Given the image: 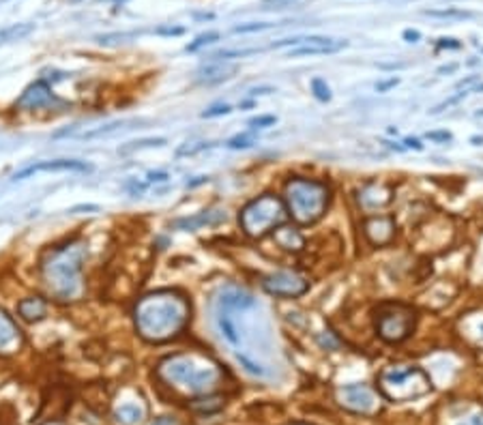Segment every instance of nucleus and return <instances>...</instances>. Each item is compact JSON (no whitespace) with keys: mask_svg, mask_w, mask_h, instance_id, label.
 I'll use <instances>...</instances> for the list:
<instances>
[{"mask_svg":"<svg viewBox=\"0 0 483 425\" xmlns=\"http://www.w3.org/2000/svg\"><path fill=\"white\" fill-rule=\"evenodd\" d=\"M189 311L192 309L183 294L174 290H157L136 303L133 320L140 337L151 344H163L187 327Z\"/></svg>","mask_w":483,"mask_h":425,"instance_id":"obj_1","label":"nucleus"},{"mask_svg":"<svg viewBox=\"0 0 483 425\" xmlns=\"http://www.w3.org/2000/svg\"><path fill=\"white\" fill-rule=\"evenodd\" d=\"M84 260H86V243L84 241H67L62 245L48 249L41 258V279L46 288L58 301H77L84 296Z\"/></svg>","mask_w":483,"mask_h":425,"instance_id":"obj_2","label":"nucleus"},{"mask_svg":"<svg viewBox=\"0 0 483 425\" xmlns=\"http://www.w3.org/2000/svg\"><path fill=\"white\" fill-rule=\"evenodd\" d=\"M159 376L167 385L189 393H211L221 383V370L217 363L202 354H174L159 365Z\"/></svg>","mask_w":483,"mask_h":425,"instance_id":"obj_3","label":"nucleus"},{"mask_svg":"<svg viewBox=\"0 0 483 425\" xmlns=\"http://www.w3.org/2000/svg\"><path fill=\"white\" fill-rule=\"evenodd\" d=\"M284 194H286L288 215L295 221L303 223V226L318 221L324 215V210H327L329 198H331L327 183L316 181V178H301V176L290 178L286 183Z\"/></svg>","mask_w":483,"mask_h":425,"instance_id":"obj_4","label":"nucleus"},{"mask_svg":"<svg viewBox=\"0 0 483 425\" xmlns=\"http://www.w3.org/2000/svg\"><path fill=\"white\" fill-rule=\"evenodd\" d=\"M286 217H288V208L284 204V200L273 196V194H264L260 198L251 200V202L241 210L239 223L247 237L262 239L266 232L282 226Z\"/></svg>","mask_w":483,"mask_h":425,"instance_id":"obj_5","label":"nucleus"},{"mask_svg":"<svg viewBox=\"0 0 483 425\" xmlns=\"http://www.w3.org/2000/svg\"><path fill=\"white\" fill-rule=\"evenodd\" d=\"M432 389L430 378L419 367H389L380 374V391L395 401H406L412 397H421Z\"/></svg>","mask_w":483,"mask_h":425,"instance_id":"obj_6","label":"nucleus"},{"mask_svg":"<svg viewBox=\"0 0 483 425\" xmlns=\"http://www.w3.org/2000/svg\"><path fill=\"white\" fill-rule=\"evenodd\" d=\"M414 329V311L404 305H389L376 316V331L385 342H402Z\"/></svg>","mask_w":483,"mask_h":425,"instance_id":"obj_7","label":"nucleus"},{"mask_svg":"<svg viewBox=\"0 0 483 425\" xmlns=\"http://www.w3.org/2000/svg\"><path fill=\"white\" fill-rule=\"evenodd\" d=\"M262 288L273 296H286L295 299L305 294L309 290V282L297 271H275L271 275L262 277Z\"/></svg>","mask_w":483,"mask_h":425,"instance_id":"obj_8","label":"nucleus"},{"mask_svg":"<svg viewBox=\"0 0 483 425\" xmlns=\"http://www.w3.org/2000/svg\"><path fill=\"white\" fill-rule=\"evenodd\" d=\"M338 401L346 410L359 415H372L380 408L376 391L367 385H346L338 389Z\"/></svg>","mask_w":483,"mask_h":425,"instance_id":"obj_9","label":"nucleus"},{"mask_svg":"<svg viewBox=\"0 0 483 425\" xmlns=\"http://www.w3.org/2000/svg\"><path fill=\"white\" fill-rule=\"evenodd\" d=\"M37 172H93V165L77 159H54V161H39L32 163L24 170L13 174V181H24V178L37 174Z\"/></svg>","mask_w":483,"mask_h":425,"instance_id":"obj_10","label":"nucleus"},{"mask_svg":"<svg viewBox=\"0 0 483 425\" xmlns=\"http://www.w3.org/2000/svg\"><path fill=\"white\" fill-rule=\"evenodd\" d=\"M52 103H56V97L52 93L50 84L39 80L35 84H30L26 91L19 95V99L15 101V108L24 110V112H35V110H41V108H50Z\"/></svg>","mask_w":483,"mask_h":425,"instance_id":"obj_11","label":"nucleus"},{"mask_svg":"<svg viewBox=\"0 0 483 425\" xmlns=\"http://www.w3.org/2000/svg\"><path fill=\"white\" fill-rule=\"evenodd\" d=\"M348 46L344 39H331V37H303V43L288 52L290 58L299 56H318V54H335Z\"/></svg>","mask_w":483,"mask_h":425,"instance_id":"obj_12","label":"nucleus"},{"mask_svg":"<svg viewBox=\"0 0 483 425\" xmlns=\"http://www.w3.org/2000/svg\"><path fill=\"white\" fill-rule=\"evenodd\" d=\"M363 232L372 245H389L395 237V219L389 215H372L365 219Z\"/></svg>","mask_w":483,"mask_h":425,"instance_id":"obj_13","label":"nucleus"},{"mask_svg":"<svg viewBox=\"0 0 483 425\" xmlns=\"http://www.w3.org/2000/svg\"><path fill=\"white\" fill-rule=\"evenodd\" d=\"M22 346H24V335H22L17 322L5 309H0V356L15 354Z\"/></svg>","mask_w":483,"mask_h":425,"instance_id":"obj_14","label":"nucleus"},{"mask_svg":"<svg viewBox=\"0 0 483 425\" xmlns=\"http://www.w3.org/2000/svg\"><path fill=\"white\" fill-rule=\"evenodd\" d=\"M217 309H228V311H247L258 305V301L247 292L243 288H237V286H230V288H223L219 292V299L215 301Z\"/></svg>","mask_w":483,"mask_h":425,"instance_id":"obj_15","label":"nucleus"},{"mask_svg":"<svg viewBox=\"0 0 483 425\" xmlns=\"http://www.w3.org/2000/svg\"><path fill=\"white\" fill-rule=\"evenodd\" d=\"M228 215L226 210H202L198 215H192V217H181V219H174L170 226L176 228V230H185V232H194L202 226H217V223L226 221Z\"/></svg>","mask_w":483,"mask_h":425,"instance_id":"obj_16","label":"nucleus"},{"mask_svg":"<svg viewBox=\"0 0 483 425\" xmlns=\"http://www.w3.org/2000/svg\"><path fill=\"white\" fill-rule=\"evenodd\" d=\"M391 200H393L391 187L380 185V183H369L359 192V202H361V206L367 208V210L383 208L391 202Z\"/></svg>","mask_w":483,"mask_h":425,"instance_id":"obj_17","label":"nucleus"},{"mask_svg":"<svg viewBox=\"0 0 483 425\" xmlns=\"http://www.w3.org/2000/svg\"><path fill=\"white\" fill-rule=\"evenodd\" d=\"M232 73H237V65H232L228 60H208L196 73V80L200 84H219L223 80H228V77H232Z\"/></svg>","mask_w":483,"mask_h":425,"instance_id":"obj_18","label":"nucleus"},{"mask_svg":"<svg viewBox=\"0 0 483 425\" xmlns=\"http://www.w3.org/2000/svg\"><path fill=\"white\" fill-rule=\"evenodd\" d=\"M46 311H48V303H46V299H41V296H26L17 303V314L26 322L43 320L46 318Z\"/></svg>","mask_w":483,"mask_h":425,"instance_id":"obj_19","label":"nucleus"},{"mask_svg":"<svg viewBox=\"0 0 483 425\" xmlns=\"http://www.w3.org/2000/svg\"><path fill=\"white\" fill-rule=\"evenodd\" d=\"M275 243L286 251H299L303 245H305V239L297 228L290 226H277L275 230Z\"/></svg>","mask_w":483,"mask_h":425,"instance_id":"obj_20","label":"nucleus"},{"mask_svg":"<svg viewBox=\"0 0 483 425\" xmlns=\"http://www.w3.org/2000/svg\"><path fill=\"white\" fill-rule=\"evenodd\" d=\"M215 322H217L221 335L228 339V344L234 346V348H239V346H241V335H239L237 324H234V320H232V316H230V311H228V309H217Z\"/></svg>","mask_w":483,"mask_h":425,"instance_id":"obj_21","label":"nucleus"},{"mask_svg":"<svg viewBox=\"0 0 483 425\" xmlns=\"http://www.w3.org/2000/svg\"><path fill=\"white\" fill-rule=\"evenodd\" d=\"M125 125H129L127 120H118V122H110V125H103V127H97V129H91L82 133V140H95V138H103V136H110V133H116L120 129H125Z\"/></svg>","mask_w":483,"mask_h":425,"instance_id":"obj_22","label":"nucleus"},{"mask_svg":"<svg viewBox=\"0 0 483 425\" xmlns=\"http://www.w3.org/2000/svg\"><path fill=\"white\" fill-rule=\"evenodd\" d=\"M423 15L438 17V19H464V17H473L470 11H462V9H430V11H423Z\"/></svg>","mask_w":483,"mask_h":425,"instance_id":"obj_23","label":"nucleus"},{"mask_svg":"<svg viewBox=\"0 0 483 425\" xmlns=\"http://www.w3.org/2000/svg\"><path fill=\"white\" fill-rule=\"evenodd\" d=\"M140 419H142V410L138 406L127 404V406H120L116 410V421L122 423V425H133V423H138Z\"/></svg>","mask_w":483,"mask_h":425,"instance_id":"obj_24","label":"nucleus"},{"mask_svg":"<svg viewBox=\"0 0 483 425\" xmlns=\"http://www.w3.org/2000/svg\"><path fill=\"white\" fill-rule=\"evenodd\" d=\"M165 140L163 138H149V140H138V142H129L127 146H120L118 153L120 155H127V153H133V151H142V148H153V146H163Z\"/></svg>","mask_w":483,"mask_h":425,"instance_id":"obj_25","label":"nucleus"},{"mask_svg":"<svg viewBox=\"0 0 483 425\" xmlns=\"http://www.w3.org/2000/svg\"><path fill=\"white\" fill-rule=\"evenodd\" d=\"M256 144V136L251 131H247V133H239V136H234L226 142V146L232 148V151H245V148H251Z\"/></svg>","mask_w":483,"mask_h":425,"instance_id":"obj_26","label":"nucleus"},{"mask_svg":"<svg viewBox=\"0 0 483 425\" xmlns=\"http://www.w3.org/2000/svg\"><path fill=\"white\" fill-rule=\"evenodd\" d=\"M258 48H245V50H219L211 56V60H230V58H243V56L258 54Z\"/></svg>","mask_w":483,"mask_h":425,"instance_id":"obj_27","label":"nucleus"},{"mask_svg":"<svg viewBox=\"0 0 483 425\" xmlns=\"http://www.w3.org/2000/svg\"><path fill=\"white\" fill-rule=\"evenodd\" d=\"M311 93L318 101H331V88L322 77H313L311 80Z\"/></svg>","mask_w":483,"mask_h":425,"instance_id":"obj_28","label":"nucleus"},{"mask_svg":"<svg viewBox=\"0 0 483 425\" xmlns=\"http://www.w3.org/2000/svg\"><path fill=\"white\" fill-rule=\"evenodd\" d=\"M273 26H275V24H271V22H249V24H239V26H234V32L247 35V32H260V30L273 28Z\"/></svg>","mask_w":483,"mask_h":425,"instance_id":"obj_29","label":"nucleus"},{"mask_svg":"<svg viewBox=\"0 0 483 425\" xmlns=\"http://www.w3.org/2000/svg\"><path fill=\"white\" fill-rule=\"evenodd\" d=\"M217 39H219V32H206V35H200L194 43H189L187 46V52H198L200 48H204V46H208V43L217 41Z\"/></svg>","mask_w":483,"mask_h":425,"instance_id":"obj_30","label":"nucleus"},{"mask_svg":"<svg viewBox=\"0 0 483 425\" xmlns=\"http://www.w3.org/2000/svg\"><path fill=\"white\" fill-rule=\"evenodd\" d=\"M237 359H239V363L245 367V372H249V374H254V376H264V374H266V372L262 370L260 365H258V363H254V361H249L245 354L237 352Z\"/></svg>","mask_w":483,"mask_h":425,"instance_id":"obj_31","label":"nucleus"},{"mask_svg":"<svg viewBox=\"0 0 483 425\" xmlns=\"http://www.w3.org/2000/svg\"><path fill=\"white\" fill-rule=\"evenodd\" d=\"M230 112H232V108H230L228 103H219V105H213V108H208V110L202 112V118H217V116H226V114H230Z\"/></svg>","mask_w":483,"mask_h":425,"instance_id":"obj_32","label":"nucleus"},{"mask_svg":"<svg viewBox=\"0 0 483 425\" xmlns=\"http://www.w3.org/2000/svg\"><path fill=\"white\" fill-rule=\"evenodd\" d=\"M275 125V116L271 114H264V116H256L249 120V127L251 129H266V127H273Z\"/></svg>","mask_w":483,"mask_h":425,"instance_id":"obj_33","label":"nucleus"},{"mask_svg":"<svg viewBox=\"0 0 483 425\" xmlns=\"http://www.w3.org/2000/svg\"><path fill=\"white\" fill-rule=\"evenodd\" d=\"M30 32V26H13V28H9L5 32H0V39H19V37H24Z\"/></svg>","mask_w":483,"mask_h":425,"instance_id":"obj_34","label":"nucleus"},{"mask_svg":"<svg viewBox=\"0 0 483 425\" xmlns=\"http://www.w3.org/2000/svg\"><path fill=\"white\" fill-rule=\"evenodd\" d=\"M318 344L322 346L324 350H335L340 346V342L333 337V333H322V335H318Z\"/></svg>","mask_w":483,"mask_h":425,"instance_id":"obj_35","label":"nucleus"},{"mask_svg":"<svg viewBox=\"0 0 483 425\" xmlns=\"http://www.w3.org/2000/svg\"><path fill=\"white\" fill-rule=\"evenodd\" d=\"M213 146V144L211 142H198L196 144V146H183V148H178V157H181V155H196V153H200V151H204V148H211Z\"/></svg>","mask_w":483,"mask_h":425,"instance_id":"obj_36","label":"nucleus"},{"mask_svg":"<svg viewBox=\"0 0 483 425\" xmlns=\"http://www.w3.org/2000/svg\"><path fill=\"white\" fill-rule=\"evenodd\" d=\"M295 3H299V0H262L264 9H284V7H290Z\"/></svg>","mask_w":483,"mask_h":425,"instance_id":"obj_37","label":"nucleus"},{"mask_svg":"<svg viewBox=\"0 0 483 425\" xmlns=\"http://www.w3.org/2000/svg\"><path fill=\"white\" fill-rule=\"evenodd\" d=\"M428 140H432V142H451V133L449 131H428Z\"/></svg>","mask_w":483,"mask_h":425,"instance_id":"obj_38","label":"nucleus"},{"mask_svg":"<svg viewBox=\"0 0 483 425\" xmlns=\"http://www.w3.org/2000/svg\"><path fill=\"white\" fill-rule=\"evenodd\" d=\"M397 84H400V80H397V77H391V80H387V82H380V84H376V91H378V93H385V91H389V88L397 86Z\"/></svg>","mask_w":483,"mask_h":425,"instance_id":"obj_39","label":"nucleus"},{"mask_svg":"<svg viewBox=\"0 0 483 425\" xmlns=\"http://www.w3.org/2000/svg\"><path fill=\"white\" fill-rule=\"evenodd\" d=\"M97 210H99L97 204H80V206L69 208V213H97Z\"/></svg>","mask_w":483,"mask_h":425,"instance_id":"obj_40","label":"nucleus"},{"mask_svg":"<svg viewBox=\"0 0 483 425\" xmlns=\"http://www.w3.org/2000/svg\"><path fill=\"white\" fill-rule=\"evenodd\" d=\"M127 189L131 192V196H138V194H142L144 189H146V185H144V183H138V181H129V183H127Z\"/></svg>","mask_w":483,"mask_h":425,"instance_id":"obj_41","label":"nucleus"},{"mask_svg":"<svg viewBox=\"0 0 483 425\" xmlns=\"http://www.w3.org/2000/svg\"><path fill=\"white\" fill-rule=\"evenodd\" d=\"M438 48H445V50H457L459 43L455 39H438Z\"/></svg>","mask_w":483,"mask_h":425,"instance_id":"obj_42","label":"nucleus"},{"mask_svg":"<svg viewBox=\"0 0 483 425\" xmlns=\"http://www.w3.org/2000/svg\"><path fill=\"white\" fill-rule=\"evenodd\" d=\"M167 172H149V181L151 183H163V181H167Z\"/></svg>","mask_w":483,"mask_h":425,"instance_id":"obj_43","label":"nucleus"},{"mask_svg":"<svg viewBox=\"0 0 483 425\" xmlns=\"http://www.w3.org/2000/svg\"><path fill=\"white\" fill-rule=\"evenodd\" d=\"M271 93H275V88H271V86H260V88H251V91H249L251 97H258V95H271Z\"/></svg>","mask_w":483,"mask_h":425,"instance_id":"obj_44","label":"nucleus"},{"mask_svg":"<svg viewBox=\"0 0 483 425\" xmlns=\"http://www.w3.org/2000/svg\"><path fill=\"white\" fill-rule=\"evenodd\" d=\"M404 144H406V148H414V151H423V144L419 140H414V138H406L404 140Z\"/></svg>","mask_w":483,"mask_h":425,"instance_id":"obj_45","label":"nucleus"},{"mask_svg":"<svg viewBox=\"0 0 483 425\" xmlns=\"http://www.w3.org/2000/svg\"><path fill=\"white\" fill-rule=\"evenodd\" d=\"M404 39L410 41V43H417V41L421 39V35H419L417 30H404Z\"/></svg>","mask_w":483,"mask_h":425,"instance_id":"obj_46","label":"nucleus"},{"mask_svg":"<svg viewBox=\"0 0 483 425\" xmlns=\"http://www.w3.org/2000/svg\"><path fill=\"white\" fill-rule=\"evenodd\" d=\"M159 35H183L185 28H159Z\"/></svg>","mask_w":483,"mask_h":425,"instance_id":"obj_47","label":"nucleus"},{"mask_svg":"<svg viewBox=\"0 0 483 425\" xmlns=\"http://www.w3.org/2000/svg\"><path fill=\"white\" fill-rule=\"evenodd\" d=\"M208 181V176H196L194 181H187V187L192 189V187H198V185H202V183H206Z\"/></svg>","mask_w":483,"mask_h":425,"instance_id":"obj_48","label":"nucleus"},{"mask_svg":"<svg viewBox=\"0 0 483 425\" xmlns=\"http://www.w3.org/2000/svg\"><path fill=\"white\" fill-rule=\"evenodd\" d=\"M153 425H178V421H176V419H170V417H163V419H159V421H155Z\"/></svg>","mask_w":483,"mask_h":425,"instance_id":"obj_49","label":"nucleus"},{"mask_svg":"<svg viewBox=\"0 0 483 425\" xmlns=\"http://www.w3.org/2000/svg\"><path fill=\"white\" fill-rule=\"evenodd\" d=\"M462 425H483V417H473V419H468L466 423Z\"/></svg>","mask_w":483,"mask_h":425,"instance_id":"obj_50","label":"nucleus"},{"mask_svg":"<svg viewBox=\"0 0 483 425\" xmlns=\"http://www.w3.org/2000/svg\"><path fill=\"white\" fill-rule=\"evenodd\" d=\"M455 67H457V65H449V67H440V69H438V73H449V71H455Z\"/></svg>","mask_w":483,"mask_h":425,"instance_id":"obj_51","label":"nucleus"},{"mask_svg":"<svg viewBox=\"0 0 483 425\" xmlns=\"http://www.w3.org/2000/svg\"><path fill=\"white\" fill-rule=\"evenodd\" d=\"M479 331H481V339H483V324H481V327H479Z\"/></svg>","mask_w":483,"mask_h":425,"instance_id":"obj_52","label":"nucleus"}]
</instances>
